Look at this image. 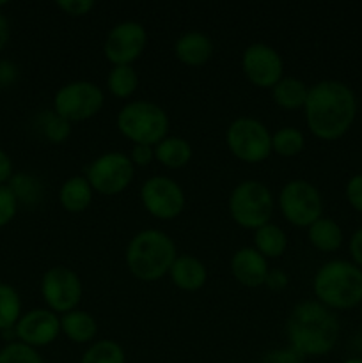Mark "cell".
<instances>
[{
  "label": "cell",
  "instance_id": "cell-1",
  "mask_svg": "<svg viewBox=\"0 0 362 363\" xmlns=\"http://www.w3.org/2000/svg\"><path fill=\"white\" fill-rule=\"evenodd\" d=\"M357 96L344 82L319 80L309 87L304 117L316 138L332 142L348 133L357 117Z\"/></svg>",
  "mask_w": 362,
  "mask_h": 363
},
{
  "label": "cell",
  "instance_id": "cell-2",
  "mask_svg": "<svg viewBox=\"0 0 362 363\" xmlns=\"http://www.w3.org/2000/svg\"><path fill=\"white\" fill-rule=\"evenodd\" d=\"M286 335L291 350L302 358L325 357L339 340V321L319 301H302L287 318Z\"/></svg>",
  "mask_w": 362,
  "mask_h": 363
},
{
  "label": "cell",
  "instance_id": "cell-3",
  "mask_svg": "<svg viewBox=\"0 0 362 363\" xmlns=\"http://www.w3.org/2000/svg\"><path fill=\"white\" fill-rule=\"evenodd\" d=\"M177 257L172 238L158 229H144L128 241L124 261L135 279L156 282L169 275L170 266Z\"/></svg>",
  "mask_w": 362,
  "mask_h": 363
},
{
  "label": "cell",
  "instance_id": "cell-4",
  "mask_svg": "<svg viewBox=\"0 0 362 363\" xmlns=\"http://www.w3.org/2000/svg\"><path fill=\"white\" fill-rule=\"evenodd\" d=\"M316 301L330 311H348L362 303V269L348 261L319 266L312 280Z\"/></svg>",
  "mask_w": 362,
  "mask_h": 363
},
{
  "label": "cell",
  "instance_id": "cell-5",
  "mask_svg": "<svg viewBox=\"0 0 362 363\" xmlns=\"http://www.w3.org/2000/svg\"><path fill=\"white\" fill-rule=\"evenodd\" d=\"M117 130L135 144L153 145L169 135V116L160 105L146 99L130 101L117 113Z\"/></svg>",
  "mask_w": 362,
  "mask_h": 363
},
{
  "label": "cell",
  "instance_id": "cell-6",
  "mask_svg": "<svg viewBox=\"0 0 362 363\" xmlns=\"http://www.w3.org/2000/svg\"><path fill=\"white\" fill-rule=\"evenodd\" d=\"M229 215L240 227L258 230L270 223L273 213V195L265 183L256 179L241 181L229 195Z\"/></svg>",
  "mask_w": 362,
  "mask_h": 363
},
{
  "label": "cell",
  "instance_id": "cell-7",
  "mask_svg": "<svg viewBox=\"0 0 362 363\" xmlns=\"http://www.w3.org/2000/svg\"><path fill=\"white\" fill-rule=\"evenodd\" d=\"M226 144L231 155L243 163H261L272 155V133L254 117L241 116L226 130Z\"/></svg>",
  "mask_w": 362,
  "mask_h": 363
},
{
  "label": "cell",
  "instance_id": "cell-8",
  "mask_svg": "<svg viewBox=\"0 0 362 363\" xmlns=\"http://www.w3.org/2000/svg\"><path fill=\"white\" fill-rule=\"evenodd\" d=\"M103 91L89 80H73L64 84L53 96V112L67 123H82L98 116L103 108Z\"/></svg>",
  "mask_w": 362,
  "mask_h": 363
},
{
  "label": "cell",
  "instance_id": "cell-9",
  "mask_svg": "<svg viewBox=\"0 0 362 363\" xmlns=\"http://www.w3.org/2000/svg\"><path fill=\"white\" fill-rule=\"evenodd\" d=\"M279 208L291 225L309 227L322 218L323 197L318 188L309 181L291 179L280 190Z\"/></svg>",
  "mask_w": 362,
  "mask_h": 363
},
{
  "label": "cell",
  "instance_id": "cell-10",
  "mask_svg": "<svg viewBox=\"0 0 362 363\" xmlns=\"http://www.w3.org/2000/svg\"><path fill=\"white\" fill-rule=\"evenodd\" d=\"M89 184L96 194L119 195L126 190L135 177V165L130 156L119 151L103 152L87 167Z\"/></svg>",
  "mask_w": 362,
  "mask_h": 363
},
{
  "label": "cell",
  "instance_id": "cell-11",
  "mask_svg": "<svg viewBox=\"0 0 362 363\" xmlns=\"http://www.w3.org/2000/svg\"><path fill=\"white\" fill-rule=\"evenodd\" d=\"M41 296L55 314L77 311L84 296V286L77 272L67 266H53L41 279Z\"/></svg>",
  "mask_w": 362,
  "mask_h": 363
},
{
  "label": "cell",
  "instance_id": "cell-12",
  "mask_svg": "<svg viewBox=\"0 0 362 363\" xmlns=\"http://www.w3.org/2000/svg\"><path fill=\"white\" fill-rule=\"evenodd\" d=\"M141 202L146 211L156 220H174L185 211L183 188L167 176H153L141 186Z\"/></svg>",
  "mask_w": 362,
  "mask_h": 363
},
{
  "label": "cell",
  "instance_id": "cell-13",
  "mask_svg": "<svg viewBox=\"0 0 362 363\" xmlns=\"http://www.w3.org/2000/svg\"><path fill=\"white\" fill-rule=\"evenodd\" d=\"M148 45V32L144 25L133 20H124L114 25L103 43V53L114 66H133L141 59Z\"/></svg>",
  "mask_w": 362,
  "mask_h": 363
},
{
  "label": "cell",
  "instance_id": "cell-14",
  "mask_svg": "<svg viewBox=\"0 0 362 363\" xmlns=\"http://www.w3.org/2000/svg\"><path fill=\"white\" fill-rule=\"evenodd\" d=\"M241 69L247 80L259 89H273L284 78L283 57L266 43H252L245 48Z\"/></svg>",
  "mask_w": 362,
  "mask_h": 363
},
{
  "label": "cell",
  "instance_id": "cell-15",
  "mask_svg": "<svg viewBox=\"0 0 362 363\" xmlns=\"http://www.w3.org/2000/svg\"><path fill=\"white\" fill-rule=\"evenodd\" d=\"M60 335V315L50 308H34L20 318L14 326L18 342L28 347H46Z\"/></svg>",
  "mask_w": 362,
  "mask_h": 363
},
{
  "label": "cell",
  "instance_id": "cell-16",
  "mask_svg": "<svg viewBox=\"0 0 362 363\" xmlns=\"http://www.w3.org/2000/svg\"><path fill=\"white\" fill-rule=\"evenodd\" d=\"M268 259L263 257L254 247H243L231 257V273L240 286L256 287L265 286L268 277Z\"/></svg>",
  "mask_w": 362,
  "mask_h": 363
},
{
  "label": "cell",
  "instance_id": "cell-17",
  "mask_svg": "<svg viewBox=\"0 0 362 363\" xmlns=\"http://www.w3.org/2000/svg\"><path fill=\"white\" fill-rule=\"evenodd\" d=\"M169 277L177 289L195 293V291L202 289L208 282V269L202 264V261H199L194 255L177 254L172 266H170Z\"/></svg>",
  "mask_w": 362,
  "mask_h": 363
},
{
  "label": "cell",
  "instance_id": "cell-18",
  "mask_svg": "<svg viewBox=\"0 0 362 363\" xmlns=\"http://www.w3.org/2000/svg\"><path fill=\"white\" fill-rule=\"evenodd\" d=\"M174 55L187 66H202L213 55V43L204 32L188 30L174 43Z\"/></svg>",
  "mask_w": 362,
  "mask_h": 363
},
{
  "label": "cell",
  "instance_id": "cell-19",
  "mask_svg": "<svg viewBox=\"0 0 362 363\" xmlns=\"http://www.w3.org/2000/svg\"><path fill=\"white\" fill-rule=\"evenodd\" d=\"M94 190L85 176H71L60 184L59 202L67 213H84L91 206Z\"/></svg>",
  "mask_w": 362,
  "mask_h": 363
},
{
  "label": "cell",
  "instance_id": "cell-20",
  "mask_svg": "<svg viewBox=\"0 0 362 363\" xmlns=\"http://www.w3.org/2000/svg\"><path fill=\"white\" fill-rule=\"evenodd\" d=\"M60 333L75 344H92L98 333V323L89 312L77 308L60 315Z\"/></svg>",
  "mask_w": 362,
  "mask_h": 363
},
{
  "label": "cell",
  "instance_id": "cell-21",
  "mask_svg": "<svg viewBox=\"0 0 362 363\" xmlns=\"http://www.w3.org/2000/svg\"><path fill=\"white\" fill-rule=\"evenodd\" d=\"M194 156L190 142L183 137L167 135L162 142L155 145V160L167 169H181Z\"/></svg>",
  "mask_w": 362,
  "mask_h": 363
},
{
  "label": "cell",
  "instance_id": "cell-22",
  "mask_svg": "<svg viewBox=\"0 0 362 363\" xmlns=\"http://www.w3.org/2000/svg\"><path fill=\"white\" fill-rule=\"evenodd\" d=\"M307 240L316 250L330 254V252L339 250L344 241V236L343 229H341V225L336 220L322 216V218H318L314 223L307 227Z\"/></svg>",
  "mask_w": 362,
  "mask_h": 363
},
{
  "label": "cell",
  "instance_id": "cell-23",
  "mask_svg": "<svg viewBox=\"0 0 362 363\" xmlns=\"http://www.w3.org/2000/svg\"><path fill=\"white\" fill-rule=\"evenodd\" d=\"M309 87L304 80L293 77H284L275 87L272 89V98L277 106L284 110L304 108L307 99Z\"/></svg>",
  "mask_w": 362,
  "mask_h": 363
},
{
  "label": "cell",
  "instance_id": "cell-24",
  "mask_svg": "<svg viewBox=\"0 0 362 363\" xmlns=\"http://www.w3.org/2000/svg\"><path fill=\"white\" fill-rule=\"evenodd\" d=\"M286 233L275 223H266L254 230V248L265 259H279L286 252Z\"/></svg>",
  "mask_w": 362,
  "mask_h": 363
},
{
  "label": "cell",
  "instance_id": "cell-25",
  "mask_svg": "<svg viewBox=\"0 0 362 363\" xmlns=\"http://www.w3.org/2000/svg\"><path fill=\"white\" fill-rule=\"evenodd\" d=\"M106 87L112 96L128 99L135 94L138 87V74L133 66H114L106 77Z\"/></svg>",
  "mask_w": 362,
  "mask_h": 363
},
{
  "label": "cell",
  "instance_id": "cell-26",
  "mask_svg": "<svg viewBox=\"0 0 362 363\" xmlns=\"http://www.w3.org/2000/svg\"><path fill=\"white\" fill-rule=\"evenodd\" d=\"M305 147V137L298 128L284 126L272 133V152H277L283 158L298 156Z\"/></svg>",
  "mask_w": 362,
  "mask_h": 363
},
{
  "label": "cell",
  "instance_id": "cell-27",
  "mask_svg": "<svg viewBox=\"0 0 362 363\" xmlns=\"http://www.w3.org/2000/svg\"><path fill=\"white\" fill-rule=\"evenodd\" d=\"M80 363H126L123 346L116 340H96L82 354Z\"/></svg>",
  "mask_w": 362,
  "mask_h": 363
},
{
  "label": "cell",
  "instance_id": "cell-28",
  "mask_svg": "<svg viewBox=\"0 0 362 363\" xmlns=\"http://www.w3.org/2000/svg\"><path fill=\"white\" fill-rule=\"evenodd\" d=\"M21 318L20 294L9 284L0 282V332L14 330Z\"/></svg>",
  "mask_w": 362,
  "mask_h": 363
},
{
  "label": "cell",
  "instance_id": "cell-29",
  "mask_svg": "<svg viewBox=\"0 0 362 363\" xmlns=\"http://www.w3.org/2000/svg\"><path fill=\"white\" fill-rule=\"evenodd\" d=\"M11 191L16 197L18 204L25 202V204H38L43 197V186L35 177L28 176V174H18L13 176L9 181Z\"/></svg>",
  "mask_w": 362,
  "mask_h": 363
},
{
  "label": "cell",
  "instance_id": "cell-30",
  "mask_svg": "<svg viewBox=\"0 0 362 363\" xmlns=\"http://www.w3.org/2000/svg\"><path fill=\"white\" fill-rule=\"evenodd\" d=\"M0 363H45V360L38 350L14 340L0 350Z\"/></svg>",
  "mask_w": 362,
  "mask_h": 363
},
{
  "label": "cell",
  "instance_id": "cell-31",
  "mask_svg": "<svg viewBox=\"0 0 362 363\" xmlns=\"http://www.w3.org/2000/svg\"><path fill=\"white\" fill-rule=\"evenodd\" d=\"M43 135L48 138L52 144H62L67 137L71 135V123L57 116L55 112H45L41 123Z\"/></svg>",
  "mask_w": 362,
  "mask_h": 363
},
{
  "label": "cell",
  "instance_id": "cell-32",
  "mask_svg": "<svg viewBox=\"0 0 362 363\" xmlns=\"http://www.w3.org/2000/svg\"><path fill=\"white\" fill-rule=\"evenodd\" d=\"M18 201L9 186L0 184V227H6L16 216Z\"/></svg>",
  "mask_w": 362,
  "mask_h": 363
},
{
  "label": "cell",
  "instance_id": "cell-33",
  "mask_svg": "<svg viewBox=\"0 0 362 363\" xmlns=\"http://www.w3.org/2000/svg\"><path fill=\"white\" fill-rule=\"evenodd\" d=\"M344 197H346L348 204L362 215V174H355L348 179Z\"/></svg>",
  "mask_w": 362,
  "mask_h": 363
},
{
  "label": "cell",
  "instance_id": "cell-34",
  "mask_svg": "<svg viewBox=\"0 0 362 363\" xmlns=\"http://www.w3.org/2000/svg\"><path fill=\"white\" fill-rule=\"evenodd\" d=\"M57 7L67 16L80 18L94 9V2L92 0H59Z\"/></svg>",
  "mask_w": 362,
  "mask_h": 363
},
{
  "label": "cell",
  "instance_id": "cell-35",
  "mask_svg": "<svg viewBox=\"0 0 362 363\" xmlns=\"http://www.w3.org/2000/svg\"><path fill=\"white\" fill-rule=\"evenodd\" d=\"M130 160L135 167H146L155 160V147L153 145H144V144H135L131 147Z\"/></svg>",
  "mask_w": 362,
  "mask_h": 363
},
{
  "label": "cell",
  "instance_id": "cell-36",
  "mask_svg": "<svg viewBox=\"0 0 362 363\" xmlns=\"http://www.w3.org/2000/svg\"><path fill=\"white\" fill-rule=\"evenodd\" d=\"M302 362V357L298 353H295L291 347H287V350H277V351H272V353L266 354L265 358V363H300Z\"/></svg>",
  "mask_w": 362,
  "mask_h": 363
},
{
  "label": "cell",
  "instance_id": "cell-37",
  "mask_svg": "<svg viewBox=\"0 0 362 363\" xmlns=\"http://www.w3.org/2000/svg\"><path fill=\"white\" fill-rule=\"evenodd\" d=\"M287 284H290V279H287V275L283 269H270L265 286L270 287L272 291H283L286 289Z\"/></svg>",
  "mask_w": 362,
  "mask_h": 363
},
{
  "label": "cell",
  "instance_id": "cell-38",
  "mask_svg": "<svg viewBox=\"0 0 362 363\" xmlns=\"http://www.w3.org/2000/svg\"><path fill=\"white\" fill-rule=\"evenodd\" d=\"M18 67L9 60H0V87H9L16 82Z\"/></svg>",
  "mask_w": 362,
  "mask_h": 363
},
{
  "label": "cell",
  "instance_id": "cell-39",
  "mask_svg": "<svg viewBox=\"0 0 362 363\" xmlns=\"http://www.w3.org/2000/svg\"><path fill=\"white\" fill-rule=\"evenodd\" d=\"M350 254L353 259V264L362 269V227L355 230L353 236L350 240Z\"/></svg>",
  "mask_w": 362,
  "mask_h": 363
},
{
  "label": "cell",
  "instance_id": "cell-40",
  "mask_svg": "<svg viewBox=\"0 0 362 363\" xmlns=\"http://www.w3.org/2000/svg\"><path fill=\"white\" fill-rule=\"evenodd\" d=\"M13 162H11L9 155L0 149V184L7 183L13 177Z\"/></svg>",
  "mask_w": 362,
  "mask_h": 363
},
{
  "label": "cell",
  "instance_id": "cell-41",
  "mask_svg": "<svg viewBox=\"0 0 362 363\" xmlns=\"http://www.w3.org/2000/svg\"><path fill=\"white\" fill-rule=\"evenodd\" d=\"M9 35H11L9 21H7L6 14L0 11V50L7 45V41H9Z\"/></svg>",
  "mask_w": 362,
  "mask_h": 363
},
{
  "label": "cell",
  "instance_id": "cell-42",
  "mask_svg": "<svg viewBox=\"0 0 362 363\" xmlns=\"http://www.w3.org/2000/svg\"><path fill=\"white\" fill-rule=\"evenodd\" d=\"M343 363H362V358H358V357L348 358V360H344Z\"/></svg>",
  "mask_w": 362,
  "mask_h": 363
}]
</instances>
